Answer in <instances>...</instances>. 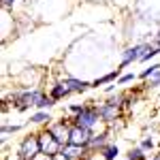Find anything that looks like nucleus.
I'll use <instances>...</instances> for the list:
<instances>
[{
    "label": "nucleus",
    "instance_id": "obj_1",
    "mask_svg": "<svg viewBox=\"0 0 160 160\" xmlns=\"http://www.w3.org/2000/svg\"><path fill=\"white\" fill-rule=\"evenodd\" d=\"M100 120H102V118H100L98 109H94V107H86L81 113H77L75 124H77V126H83V128H88V130H94V126H96Z\"/></svg>",
    "mask_w": 160,
    "mask_h": 160
},
{
    "label": "nucleus",
    "instance_id": "obj_2",
    "mask_svg": "<svg viewBox=\"0 0 160 160\" xmlns=\"http://www.w3.org/2000/svg\"><path fill=\"white\" fill-rule=\"evenodd\" d=\"M41 154V143H38V137L32 135V137H26L19 145V158L22 160H32L37 158Z\"/></svg>",
    "mask_w": 160,
    "mask_h": 160
},
{
    "label": "nucleus",
    "instance_id": "obj_3",
    "mask_svg": "<svg viewBox=\"0 0 160 160\" xmlns=\"http://www.w3.org/2000/svg\"><path fill=\"white\" fill-rule=\"evenodd\" d=\"M152 45L148 43H139V45H132V47H128V49H124V56H122V64L120 66H128V64H132V62H141L143 58V53L149 49Z\"/></svg>",
    "mask_w": 160,
    "mask_h": 160
},
{
    "label": "nucleus",
    "instance_id": "obj_4",
    "mask_svg": "<svg viewBox=\"0 0 160 160\" xmlns=\"http://www.w3.org/2000/svg\"><path fill=\"white\" fill-rule=\"evenodd\" d=\"M38 143H41V154H45V156H56V154H60L62 145L53 139V135H51L49 130L47 132H43V135H38Z\"/></svg>",
    "mask_w": 160,
    "mask_h": 160
},
{
    "label": "nucleus",
    "instance_id": "obj_5",
    "mask_svg": "<svg viewBox=\"0 0 160 160\" xmlns=\"http://www.w3.org/2000/svg\"><path fill=\"white\" fill-rule=\"evenodd\" d=\"M51 135H53V139L60 143V145H66V143H71V128L66 126L64 122H58V124H53V126H49L47 128Z\"/></svg>",
    "mask_w": 160,
    "mask_h": 160
},
{
    "label": "nucleus",
    "instance_id": "obj_6",
    "mask_svg": "<svg viewBox=\"0 0 160 160\" xmlns=\"http://www.w3.org/2000/svg\"><path fill=\"white\" fill-rule=\"evenodd\" d=\"M90 139H92V130H88V128H83V126H77V124L71 128V143L88 145Z\"/></svg>",
    "mask_w": 160,
    "mask_h": 160
},
{
    "label": "nucleus",
    "instance_id": "obj_7",
    "mask_svg": "<svg viewBox=\"0 0 160 160\" xmlns=\"http://www.w3.org/2000/svg\"><path fill=\"white\" fill-rule=\"evenodd\" d=\"M88 152V145H77V143H66V145H62L60 154H64L66 158H79V156H83Z\"/></svg>",
    "mask_w": 160,
    "mask_h": 160
},
{
    "label": "nucleus",
    "instance_id": "obj_8",
    "mask_svg": "<svg viewBox=\"0 0 160 160\" xmlns=\"http://www.w3.org/2000/svg\"><path fill=\"white\" fill-rule=\"evenodd\" d=\"M118 107H120V105H115V102H105V105H102V107H100L98 109V113H100V118H102V120H105V122H111V120H115V118H118Z\"/></svg>",
    "mask_w": 160,
    "mask_h": 160
},
{
    "label": "nucleus",
    "instance_id": "obj_9",
    "mask_svg": "<svg viewBox=\"0 0 160 160\" xmlns=\"http://www.w3.org/2000/svg\"><path fill=\"white\" fill-rule=\"evenodd\" d=\"M71 92H73V90H71V88L62 81V83H56V86L51 88V94H49V96H51L53 100H60V98H64V96H68Z\"/></svg>",
    "mask_w": 160,
    "mask_h": 160
},
{
    "label": "nucleus",
    "instance_id": "obj_10",
    "mask_svg": "<svg viewBox=\"0 0 160 160\" xmlns=\"http://www.w3.org/2000/svg\"><path fill=\"white\" fill-rule=\"evenodd\" d=\"M64 83L71 88L73 92H83V90H88V88H92L88 81H81V79H75V77H66L64 79Z\"/></svg>",
    "mask_w": 160,
    "mask_h": 160
},
{
    "label": "nucleus",
    "instance_id": "obj_11",
    "mask_svg": "<svg viewBox=\"0 0 160 160\" xmlns=\"http://www.w3.org/2000/svg\"><path fill=\"white\" fill-rule=\"evenodd\" d=\"M120 73H122V66H120V68H115V71H111L109 75H105V77L96 79V81H94L92 86L98 88V86H102V83H111V81H118V79H120Z\"/></svg>",
    "mask_w": 160,
    "mask_h": 160
},
{
    "label": "nucleus",
    "instance_id": "obj_12",
    "mask_svg": "<svg viewBox=\"0 0 160 160\" xmlns=\"http://www.w3.org/2000/svg\"><path fill=\"white\" fill-rule=\"evenodd\" d=\"M105 143H107V132H102V135H92L88 148H105Z\"/></svg>",
    "mask_w": 160,
    "mask_h": 160
},
{
    "label": "nucleus",
    "instance_id": "obj_13",
    "mask_svg": "<svg viewBox=\"0 0 160 160\" xmlns=\"http://www.w3.org/2000/svg\"><path fill=\"white\" fill-rule=\"evenodd\" d=\"M118 154H120L118 145H105V148H102V158L105 160H115Z\"/></svg>",
    "mask_w": 160,
    "mask_h": 160
},
{
    "label": "nucleus",
    "instance_id": "obj_14",
    "mask_svg": "<svg viewBox=\"0 0 160 160\" xmlns=\"http://www.w3.org/2000/svg\"><path fill=\"white\" fill-rule=\"evenodd\" d=\"M51 118H49V113H47V111H38V113H34V115H32V118H30V122L32 124H45V122H49Z\"/></svg>",
    "mask_w": 160,
    "mask_h": 160
},
{
    "label": "nucleus",
    "instance_id": "obj_15",
    "mask_svg": "<svg viewBox=\"0 0 160 160\" xmlns=\"http://www.w3.org/2000/svg\"><path fill=\"white\" fill-rule=\"evenodd\" d=\"M53 105H56V100L51 98V96H45V94H43L41 100H38L34 107H37V109H49V107H53Z\"/></svg>",
    "mask_w": 160,
    "mask_h": 160
},
{
    "label": "nucleus",
    "instance_id": "obj_16",
    "mask_svg": "<svg viewBox=\"0 0 160 160\" xmlns=\"http://www.w3.org/2000/svg\"><path fill=\"white\" fill-rule=\"evenodd\" d=\"M143 152H145L143 148L130 149V154H128V160H143V158H145V154H143Z\"/></svg>",
    "mask_w": 160,
    "mask_h": 160
},
{
    "label": "nucleus",
    "instance_id": "obj_17",
    "mask_svg": "<svg viewBox=\"0 0 160 160\" xmlns=\"http://www.w3.org/2000/svg\"><path fill=\"white\" fill-rule=\"evenodd\" d=\"M148 86L149 88H158L160 86V68L152 75V77H148Z\"/></svg>",
    "mask_w": 160,
    "mask_h": 160
},
{
    "label": "nucleus",
    "instance_id": "obj_18",
    "mask_svg": "<svg viewBox=\"0 0 160 160\" xmlns=\"http://www.w3.org/2000/svg\"><path fill=\"white\" fill-rule=\"evenodd\" d=\"M158 68H160V64H152V66H149V68H145V71L139 75V77H141V79H148V77H152V75L156 73Z\"/></svg>",
    "mask_w": 160,
    "mask_h": 160
},
{
    "label": "nucleus",
    "instance_id": "obj_19",
    "mask_svg": "<svg viewBox=\"0 0 160 160\" xmlns=\"http://www.w3.org/2000/svg\"><path fill=\"white\" fill-rule=\"evenodd\" d=\"M135 73H126V75H120V79H118V83H130V81H135Z\"/></svg>",
    "mask_w": 160,
    "mask_h": 160
},
{
    "label": "nucleus",
    "instance_id": "obj_20",
    "mask_svg": "<svg viewBox=\"0 0 160 160\" xmlns=\"http://www.w3.org/2000/svg\"><path fill=\"white\" fill-rule=\"evenodd\" d=\"M19 128H22V126H15V124H13V126H9V124H4V126H2V135H9V132H17Z\"/></svg>",
    "mask_w": 160,
    "mask_h": 160
},
{
    "label": "nucleus",
    "instance_id": "obj_21",
    "mask_svg": "<svg viewBox=\"0 0 160 160\" xmlns=\"http://www.w3.org/2000/svg\"><path fill=\"white\" fill-rule=\"evenodd\" d=\"M141 148L143 149H152L154 148V141H152V139H143V141H141Z\"/></svg>",
    "mask_w": 160,
    "mask_h": 160
},
{
    "label": "nucleus",
    "instance_id": "obj_22",
    "mask_svg": "<svg viewBox=\"0 0 160 160\" xmlns=\"http://www.w3.org/2000/svg\"><path fill=\"white\" fill-rule=\"evenodd\" d=\"M86 109V105H71V113H81Z\"/></svg>",
    "mask_w": 160,
    "mask_h": 160
},
{
    "label": "nucleus",
    "instance_id": "obj_23",
    "mask_svg": "<svg viewBox=\"0 0 160 160\" xmlns=\"http://www.w3.org/2000/svg\"><path fill=\"white\" fill-rule=\"evenodd\" d=\"M51 160H71V158H66L64 154H56V156H51Z\"/></svg>",
    "mask_w": 160,
    "mask_h": 160
},
{
    "label": "nucleus",
    "instance_id": "obj_24",
    "mask_svg": "<svg viewBox=\"0 0 160 160\" xmlns=\"http://www.w3.org/2000/svg\"><path fill=\"white\" fill-rule=\"evenodd\" d=\"M32 160H51L49 156H45V154H41V156H37V158H32Z\"/></svg>",
    "mask_w": 160,
    "mask_h": 160
},
{
    "label": "nucleus",
    "instance_id": "obj_25",
    "mask_svg": "<svg viewBox=\"0 0 160 160\" xmlns=\"http://www.w3.org/2000/svg\"><path fill=\"white\" fill-rule=\"evenodd\" d=\"M13 2H15V0H4V4H13Z\"/></svg>",
    "mask_w": 160,
    "mask_h": 160
},
{
    "label": "nucleus",
    "instance_id": "obj_26",
    "mask_svg": "<svg viewBox=\"0 0 160 160\" xmlns=\"http://www.w3.org/2000/svg\"><path fill=\"white\" fill-rule=\"evenodd\" d=\"M156 45H158V47H160V34H158V38H156Z\"/></svg>",
    "mask_w": 160,
    "mask_h": 160
}]
</instances>
